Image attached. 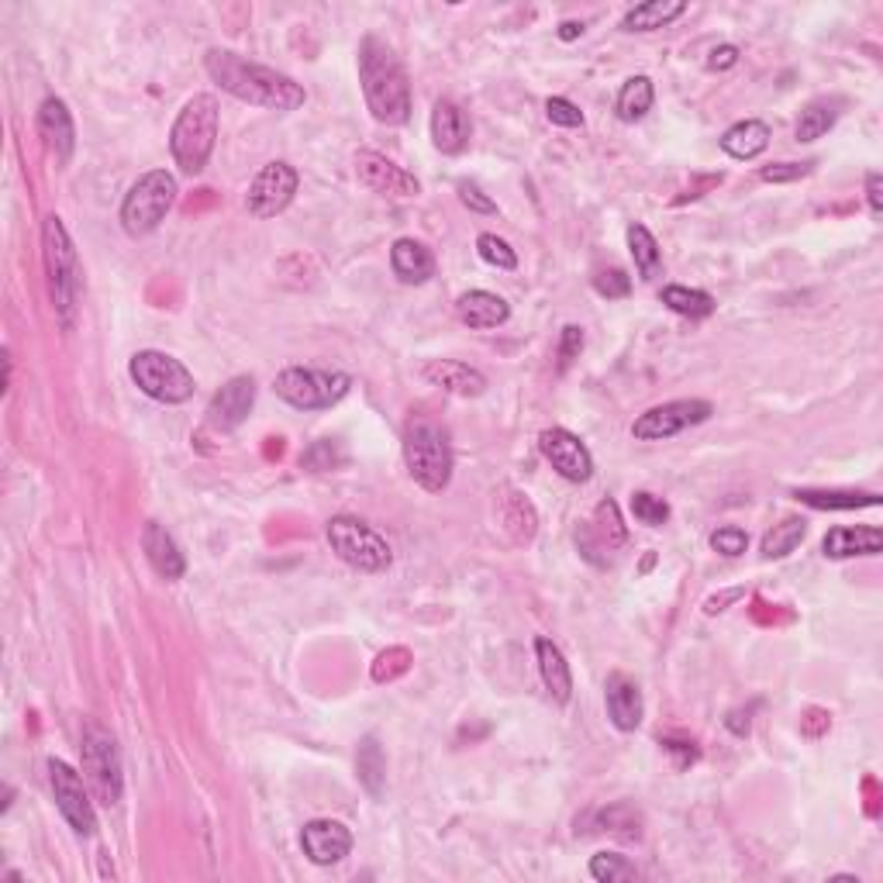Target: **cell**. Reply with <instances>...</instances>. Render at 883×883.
Segmentation results:
<instances>
[{"label":"cell","mask_w":883,"mask_h":883,"mask_svg":"<svg viewBox=\"0 0 883 883\" xmlns=\"http://www.w3.org/2000/svg\"><path fill=\"white\" fill-rule=\"evenodd\" d=\"M328 545H331V553L339 556L346 566L359 569V574H383L386 566H391L394 553H391V545H386V538L370 528L367 522H359V517L352 514H335L328 528Z\"/></svg>","instance_id":"7"},{"label":"cell","mask_w":883,"mask_h":883,"mask_svg":"<svg viewBox=\"0 0 883 883\" xmlns=\"http://www.w3.org/2000/svg\"><path fill=\"white\" fill-rule=\"evenodd\" d=\"M339 462H346V453L339 449V442H331V438L315 442V446L301 456V466H307V470H315V473L335 470Z\"/></svg>","instance_id":"42"},{"label":"cell","mask_w":883,"mask_h":883,"mask_svg":"<svg viewBox=\"0 0 883 883\" xmlns=\"http://www.w3.org/2000/svg\"><path fill=\"white\" fill-rule=\"evenodd\" d=\"M632 514L639 525H648V528H663L669 522V504L663 498L648 490H635L632 493Z\"/></svg>","instance_id":"40"},{"label":"cell","mask_w":883,"mask_h":883,"mask_svg":"<svg viewBox=\"0 0 883 883\" xmlns=\"http://www.w3.org/2000/svg\"><path fill=\"white\" fill-rule=\"evenodd\" d=\"M352 386L349 373L339 370H307V367H291L273 380V391L280 401H287L297 411H325L335 407Z\"/></svg>","instance_id":"10"},{"label":"cell","mask_w":883,"mask_h":883,"mask_svg":"<svg viewBox=\"0 0 883 883\" xmlns=\"http://www.w3.org/2000/svg\"><path fill=\"white\" fill-rule=\"evenodd\" d=\"M142 553L149 559V566L155 569V577L163 580H179L187 574V559L179 553L176 538L160 525V522H145L142 528Z\"/></svg>","instance_id":"23"},{"label":"cell","mask_w":883,"mask_h":883,"mask_svg":"<svg viewBox=\"0 0 883 883\" xmlns=\"http://www.w3.org/2000/svg\"><path fill=\"white\" fill-rule=\"evenodd\" d=\"M407 669H411V653H407V648H401V645H394V648H386V653L377 656V663H373V680L377 684H391V680L404 677Z\"/></svg>","instance_id":"43"},{"label":"cell","mask_w":883,"mask_h":883,"mask_svg":"<svg viewBox=\"0 0 883 883\" xmlns=\"http://www.w3.org/2000/svg\"><path fill=\"white\" fill-rule=\"evenodd\" d=\"M535 659H538V673H542V684L549 690V697L556 705H569V697H574V673H569V663L563 656V648L553 642V639H535Z\"/></svg>","instance_id":"25"},{"label":"cell","mask_w":883,"mask_h":883,"mask_svg":"<svg viewBox=\"0 0 883 883\" xmlns=\"http://www.w3.org/2000/svg\"><path fill=\"white\" fill-rule=\"evenodd\" d=\"M866 204L873 218L883 215V176L880 173H866Z\"/></svg>","instance_id":"53"},{"label":"cell","mask_w":883,"mask_h":883,"mask_svg":"<svg viewBox=\"0 0 883 883\" xmlns=\"http://www.w3.org/2000/svg\"><path fill=\"white\" fill-rule=\"evenodd\" d=\"M839 121V103L836 100H811L808 108L800 111L794 124V139L797 142H818L836 128Z\"/></svg>","instance_id":"33"},{"label":"cell","mask_w":883,"mask_h":883,"mask_svg":"<svg viewBox=\"0 0 883 883\" xmlns=\"http://www.w3.org/2000/svg\"><path fill=\"white\" fill-rule=\"evenodd\" d=\"M538 449L549 459L553 470L569 483H587L593 477V456L580 442V435L566 428H545L538 435Z\"/></svg>","instance_id":"16"},{"label":"cell","mask_w":883,"mask_h":883,"mask_svg":"<svg viewBox=\"0 0 883 883\" xmlns=\"http://www.w3.org/2000/svg\"><path fill=\"white\" fill-rule=\"evenodd\" d=\"M356 176L362 187H370L373 194H383V197H418L422 194V184L418 176L407 173L404 166H397L394 160H386V155L373 152V149H359L356 152Z\"/></svg>","instance_id":"15"},{"label":"cell","mask_w":883,"mask_h":883,"mask_svg":"<svg viewBox=\"0 0 883 883\" xmlns=\"http://www.w3.org/2000/svg\"><path fill=\"white\" fill-rule=\"evenodd\" d=\"M711 549L735 559V556H742L749 549V535L742 528H735V525H721V528L711 532Z\"/></svg>","instance_id":"46"},{"label":"cell","mask_w":883,"mask_h":883,"mask_svg":"<svg viewBox=\"0 0 883 883\" xmlns=\"http://www.w3.org/2000/svg\"><path fill=\"white\" fill-rule=\"evenodd\" d=\"M804 535H808V522H804V517H784L781 525H773L763 535L760 553H763V559H784L804 542Z\"/></svg>","instance_id":"37"},{"label":"cell","mask_w":883,"mask_h":883,"mask_svg":"<svg viewBox=\"0 0 883 883\" xmlns=\"http://www.w3.org/2000/svg\"><path fill=\"white\" fill-rule=\"evenodd\" d=\"M590 876L597 883H625L639 876V866L621 852H597L590 860Z\"/></svg>","instance_id":"39"},{"label":"cell","mask_w":883,"mask_h":883,"mask_svg":"<svg viewBox=\"0 0 883 883\" xmlns=\"http://www.w3.org/2000/svg\"><path fill=\"white\" fill-rule=\"evenodd\" d=\"M663 749L673 756V766L677 770H687L700 760V749L690 739H663Z\"/></svg>","instance_id":"50"},{"label":"cell","mask_w":883,"mask_h":883,"mask_svg":"<svg viewBox=\"0 0 883 883\" xmlns=\"http://www.w3.org/2000/svg\"><path fill=\"white\" fill-rule=\"evenodd\" d=\"M659 301L673 310V315H680V318H690V321H700V318H708L711 310H715V297L708 291H694V287H680V283H669V287H663Z\"/></svg>","instance_id":"36"},{"label":"cell","mask_w":883,"mask_h":883,"mask_svg":"<svg viewBox=\"0 0 883 883\" xmlns=\"http://www.w3.org/2000/svg\"><path fill=\"white\" fill-rule=\"evenodd\" d=\"M42 255H45V276H48V297L63 325L69 328L76 321V307H80L84 273L80 255L73 249V239L59 215H48L42 225Z\"/></svg>","instance_id":"5"},{"label":"cell","mask_w":883,"mask_h":883,"mask_svg":"<svg viewBox=\"0 0 883 883\" xmlns=\"http://www.w3.org/2000/svg\"><path fill=\"white\" fill-rule=\"evenodd\" d=\"M359 84L367 108L380 124H404L411 118V84L397 52L377 35L359 42Z\"/></svg>","instance_id":"2"},{"label":"cell","mask_w":883,"mask_h":883,"mask_svg":"<svg viewBox=\"0 0 883 883\" xmlns=\"http://www.w3.org/2000/svg\"><path fill=\"white\" fill-rule=\"evenodd\" d=\"M48 784H52V797H56V808L66 818V825L76 836L90 839L97 832V815H94V800H90L84 776L63 760H48Z\"/></svg>","instance_id":"11"},{"label":"cell","mask_w":883,"mask_h":883,"mask_svg":"<svg viewBox=\"0 0 883 883\" xmlns=\"http://www.w3.org/2000/svg\"><path fill=\"white\" fill-rule=\"evenodd\" d=\"M745 590H729V593H718V597H708L705 601V611L708 614H718V611H724V604H732V601H739Z\"/></svg>","instance_id":"54"},{"label":"cell","mask_w":883,"mask_h":883,"mask_svg":"<svg viewBox=\"0 0 883 883\" xmlns=\"http://www.w3.org/2000/svg\"><path fill=\"white\" fill-rule=\"evenodd\" d=\"M770 135H773V132H770V124H766V121H760V118H745V121L732 124L729 132L721 135V152H724V155H732V160L749 163V160H756L760 152H766Z\"/></svg>","instance_id":"28"},{"label":"cell","mask_w":883,"mask_h":883,"mask_svg":"<svg viewBox=\"0 0 883 883\" xmlns=\"http://www.w3.org/2000/svg\"><path fill=\"white\" fill-rule=\"evenodd\" d=\"M128 377L139 391L160 404H187L194 397V373L160 349H142L128 362Z\"/></svg>","instance_id":"8"},{"label":"cell","mask_w":883,"mask_h":883,"mask_svg":"<svg viewBox=\"0 0 883 883\" xmlns=\"http://www.w3.org/2000/svg\"><path fill=\"white\" fill-rule=\"evenodd\" d=\"M80 756H84V776L94 791V797L103 808H115L124 791V773H121V752L118 742L108 729H100L97 721L84 724L80 739Z\"/></svg>","instance_id":"9"},{"label":"cell","mask_w":883,"mask_h":883,"mask_svg":"<svg viewBox=\"0 0 883 883\" xmlns=\"http://www.w3.org/2000/svg\"><path fill=\"white\" fill-rule=\"evenodd\" d=\"M204 69L225 94H231L242 103H252V108H263V111L287 115V111L304 108V100H307V90L294 80V76L280 73L273 66H263V63H252L231 48L207 52Z\"/></svg>","instance_id":"1"},{"label":"cell","mask_w":883,"mask_h":883,"mask_svg":"<svg viewBox=\"0 0 883 883\" xmlns=\"http://www.w3.org/2000/svg\"><path fill=\"white\" fill-rule=\"evenodd\" d=\"M883 549V532L873 525H842L832 528L821 542V553L828 559H855V556H876Z\"/></svg>","instance_id":"24"},{"label":"cell","mask_w":883,"mask_h":883,"mask_svg":"<svg viewBox=\"0 0 883 883\" xmlns=\"http://www.w3.org/2000/svg\"><path fill=\"white\" fill-rule=\"evenodd\" d=\"M653 563H656V556H653V553H648V556L642 559V574H645V569H653Z\"/></svg>","instance_id":"57"},{"label":"cell","mask_w":883,"mask_h":883,"mask_svg":"<svg viewBox=\"0 0 883 883\" xmlns=\"http://www.w3.org/2000/svg\"><path fill=\"white\" fill-rule=\"evenodd\" d=\"M794 498L808 508H818V511H860V508H876L880 504V493H866V490H815V487H804V490H794Z\"/></svg>","instance_id":"29"},{"label":"cell","mask_w":883,"mask_h":883,"mask_svg":"<svg viewBox=\"0 0 883 883\" xmlns=\"http://www.w3.org/2000/svg\"><path fill=\"white\" fill-rule=\"evenodd\" d=\"M422 377L432 386H438V391L456 394V397L487 394V377L477 367H470V362H459V359H428L422 367Z\"/></svg>","instance_id":"20"},{"label":"cell","mask_w":883,"mask_h":883,"mask_svg":"<svg viewBox=\"0 0 883 883\" xmlns=\"http://www.w3.org/2000/svg\"><path fill=\"white\" fill-rule=\"evenodd\" d=\"M39 135H42L48 155L59 166H66L73 160L76 124H73V115L66 108V100H59V97H45L42 100V108H39Z\"/></svg>","instance_id":"19"},{"label":"cell","mask_w":883,"mask_h":883,"mask_svg":"<svg viewBox=\"0 0 883 883\" xmlns=\"http://www.w3.org/2000/svg\"><path fill=\"white\" fill-rule=\"evenodd\" d=\"M653 100H656L653 80H648V76H632V80H625V87L618 90L614 111L625 124H635L653 111Z\"/></svg>","instance_id":"31"},{"label":"cell","mask_w":883,"mask_h":883,"mask_svg":"<svg viewBox=\"0 0 883 883\" xmlns=\"http://www.w3.org/2000/svg\"><path fill=\"white\" fill-rule=\"evenodd\" d=\"M684 11H687L684 0H648V4H639L621 18V29L625 32H656V29H666L669 21H677Z\"/></svg>","instance_id":"30"},{"label":"cell","mask_w":883,"mask_h":883,"mask_svg":"<svg viewBox=\"0 0 883 883\" xmlns=\"http://www.w3.org/2000/svg\"><path fill=\"white\" fill-rule=\"evenodd\" d=\"M556 35H559V42H577L584 35V21H563Z\"/></svg>","instance_id":"56"},{"label":"cell","mask_w":883,"mask_h":883,"mask_svg":"<svg viewBox=\"0 0 883 883\" xmlns=\"http://www.w3.org/2000/svg\"><path fill=\"white\" fill-rule=\"evenodd\" d=\"M597 832H611L618 839L639 842L642 839V815L632 804H611V808L597 811Z\"/></svg>","instance_id":"38"},{"label":"cell","mask_w":883,"mask_h":883,"mask_svg":"<svg viewBox=\"0 0 883 883\" xmlns=\"http://www.w3.org/2000/svg\"><path fill=\"white\" fill-rule=\"evenodd\" d=\"M711 418V404L708 401H697V397H687V401H666V404H656L648 407L645 414H639L635 425H632V435L639 442H663V438H673L680 435L694 425H705Z\"/></svg>","instance_id":"13"},{"label":"cell","mask_w":883,"mask_h":883,"mask_svg":"<svg viewBox=\"0 0 883 883\" xmlns=\"http://www.w3.org/2000/svg\"><path fill=\"white\" fill-rule=\"evenodd\" d=\"M301 849L315 866H335L352 852V832L335 818H315L301 828Z\"/></svg>","instance_id":"17"},{"label":"cell","mask_w":883,"mask_h":883,"mask_svg":"<svg viewBox=\"0 0 883 883\" xmlns=\"http://www.w3.org/2000/svg\"><path fill=\"white\" fill-rule=\"evenodd\" d=\"M404 466L411 480L428 493H442L453 483L456 470V453H453V438L438 422L425 418V414H414L404 425Z\"/></svg>","instance_id":"3"},{"label":"cell","mask_w":883,"mask_h":883,"mask_svg":"<svg viewBox=\"0 0 883 883\" xmlns=\"http://www.w3.org/2000/svg\"><path fill=\"white\" fill-rule=\"evenodd\" d=\"M584 342H587V335H584V328H580V325H566V328L559 331V349H556L559 373H563V370H569V367H574V362L580 359V352H584Z\"/></svg>","instance_id":"45"},{"label":"cell","mask_w":883,"mask_h":883,"mask_svg":"<svg viewBox=\"0 0 883 883\" xmlns=\"http://www.w3.org/2000/svg\"><path fill=\"white\" fill-rule=\"evenodd\" d=\"M545 118H549L553 124H559V128H584V111L566 97L545 100Z\"/></svg>","instance_id":"47"},{"label":"cell","mask_w":883,"mask_h":883,"mask_svg":"<svg viewBox=\"0 0 883 883\" xmlns=\"http://www.w3.org/2000/svg\"><path fill=\"white\" fill-rule=\"evenodd\" d=\"M735 63H739V45H732V42H721L708 52V69H715V73L732 69Z\"/></svg>","instance_id":"52"},{"label":"cell","mask_w":883,"mask_h":883,"mask_svg":"<svg viewBox=\"0 0 883 883\" xmlns=\"http://www.w3.org/2000/svg\"><path fill=\"white\" fill-rule=\"evenodd\" d=\"M577 549L587 563L593 566H608L614 549H621V545L629 542V528L625 522H621V508L608 498L593 508V517H590V525H580L577 528Z\"/></svg>","instance_id":"14"},{"label":"cell","mask_w":883,"mask_h":883,"mask_svg":"<svg viewBox=\"0 0 883 883\" xmlns=\"http://www.w3.org/2000/svg\"><path fill=\"white\" fill-rule=\"evenodd\" d=\"M391 270L407 287H422L435 276V255L414 239H397L391 249Z\"/></svg>","instance_id":"27"},{"label":"cell","mask_w":883,"mask_h":883,"mask_svg":"<svg viewBox=\"0 0 883 883\" xmlns=\"http://www.w3.org/2000/svg\"><path fill=\"white\" fill-rule=\"evenodd\" d=\"M456 315L462 325H470L477 331H487V328H501L508 318H511V307L504 297L490 294V291H470L456 301Z\"/></svg>","instance_id":"26"},{"label":"cell","mask_w":883,"mask_h":883,"mask_svg":"<svg viewBox=\"0 0 883 883\" xmlns=\"http://www.w3.org/2000/svg\"><path fill=\"white\" fill-rule=\"evenodd\" d=\"M356 776L359 784L367 787L373 797L383 794V781H386V756L377 742V735H362L359 749H356Z\"/></svg>","instance_id":"32"},{"label":"cell","mask_w":883,"mask_h":883,"mask_svg":"<svg viewBox=\"0 0 883 883\" xmlns=\"http://www.w3.org/2000/svg\"><path fill=\"white\" fill-rule=\"evenodd\" d=\"M218 124H221V111L211 94H194L184 108H179L170 128V152L179 173H187V176L204 173L218 142Z\"/></svg>","instance_id":"4"},{"label":"cell","mask_w":883,"mask_h":883,"mask_svg":"<svg viewBox=\"0 0 883 883\" xmlns=\"http://www.w3.org/2000/svg\"><path fill=\"white\" fill-rule=\"evenodd\" d=\"M176 194L179 190H176L173 173H166V170L142 173L121 200V228L135 239L149 236V231H155L166 221L170 207L176 204Z\"/></svg>","instance_id":"6"},{"label":"cell","mask_w":883,"mask_h":883,"mask_svg":"<svg viewBox=\"0 0 883 883\" xmlns=\"http://www.w3.org/2000/svg\"><path fill=\"white\" fill-rule=\"evenodd\" d=\"M501 522L511 532V538L522 542V545L532 542L535 532H538V514H535V508H532V501L525 498V493H517V490H511L508 498H504V504H501Z\"/></svg>","instance_id":"35"},{"label":"cell","mask_w":883,"mask_h":883,"mask_svg":"<svg viewBox=\"0 0 883 883\" xmlns=\"http://www.w3.org/2000/svg\"><path fill=\"white\" fill-rule=\"evenodd\" d=\"M477 252H480L483 263H487V266H493V270H514V266H517V255H514V249H511L504 239L490 236V231H483V236L477 239Z\"/></svg>","instance_id":"41"},{"label":"cell","mask_w":883,"mask_h":883,"mask_svg":"<svg viewBox=\"0 0 883 883\" xmlns=\"http://www.w3.org/2000/svg\"><path fill=\"white\" fill-rule=\"evenodd\" d=\"M604 705H608V718L618 732H635L642 724L645 700H642V690L629 673H611L608 684H604Z\"/></svg>","instance_id":"21"},{"label":"cell","mask_w":883,"mask_h":883,"mask_svg":"<svg viewBox=\"0 0 883 883\" xmlns=\"http://www.w3.org/2000/svg\"><path fill=\"white\" fill-rule=\"evenodd\" d=\"M724 724H729V732L745 739L749 735V711H732L729 718H724Z\"/></svg>","instance_id":"55"},{"label":"cell","mask_w":883,"mask_h":883,"mask_svg":"<svg viewBox=\"0 0 883 883\" xmlns=\"http://www.w3.org/2000/svg\"><path fill=\"white\" fill-rule=\"evenodd\" d=\"M255 404V380L249 373L231 377L207 404V425L215 432H236Z\"/></svg>","instance_id":"18"},{"label":"cell","mask_w":883,"mask_h":883,"mask_svg":"<svg viewBox=\"0 0 883 883\" xmlns=\"http://www.w3.org/2000/svg\"><path fill=\"white\" fill-rule=\"evenodd\" d=\"M815 160L808 163H773V166H763V179L766 184H794V179H804V176H811L815 173Z\"/></svg>","instance_id":"49"},{"label":"cell","mask_w":883,"mask_h":883,"mask_svg":"<svg viewBox=\"0 0 883 883\" xmlns=\"http://www.w3.org/2000/svg\"><path fill=\"white\" fill-rule=\"evenodd\" d=\"M470 118L459 108L456 100H438L435 111H432V145L442 152V155H459L470 145Z\"/></svg>","instance_id":"22"},{"label":"cell","mask_w":883,"mask_h":883,"mask_svg":"<svg viewBox=\"0 0 883 883\" xmlns=\"http://www.w3.org/2000/svg\"><path fill=\"white\" fill-rule=\"evenodd\" d=\"M625 239H629V252L635 259V270L642 280H656L659 270H663V252H659V242L653 239V231H648L645 225L632 221L629 231H625Z\"/></svg>","instance_id":"34"},{"label":"cell","mask_w":883,"mask_h":883,"mask_svg":"<svg viewBox=\"0 0 883 883\" xmlns=\"http://www.w3.org/2000/svg\"><path fill=\"white\" fill-rule=\"evenodd\" d=\"M593 291L608 297V301H621V297H629L632 294V276L625 270H601L593 276Z\"/></svg>","instance_id":"44"},{"label":"cell","mask_w":883,"mask_h":883,"mask_svg":"<svg viewBox=\"0 0 883 883\" xmlns=\"http://www.w3.org/2000/svg\"><path fill=\"white\" fill-rule=\"evenodd\" d=\"M297 187H301V176H297V170L291 163H283V160L266 163L249 184V194H246L249 215L259 218V221L276 218L280 211H287V207H291Z\"/></svg>","instance_id":"12"},{"label":"cell","mask_w":883,"mask_h":883,"mask_svg":"<svg viewBox=\"0 0 883 883\" xmlns=\"http://www.w3.org/2000/svg\"><path fill=\"white\" fill-rule=\"evenodd\" d=\"M828 729H832V715L821 711V708H808L800 718V735H808V739H821Z\"/></svg>","instance_id":"51"},{"label":"cell","mask_w":883,"mask_h":883,"mask_svg":"<svg viewBox=\"0 0 883 883\" xmlns=\"http://www.w3.org/2000/svg\"><path fill=\"white\" fill-rule=\"evenodd\" d=\"M456 194H459L462 207H470V211H477V215H498V200L487 197L480 190V184H473V179H459Z\"/></svg>","instance_id":"48"}]
</instances>
